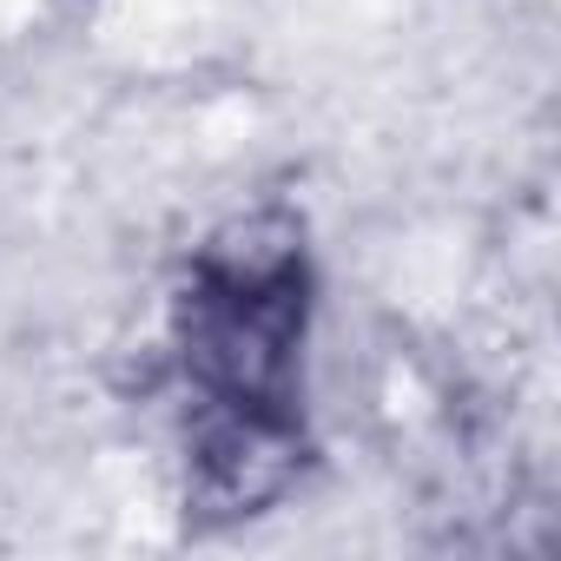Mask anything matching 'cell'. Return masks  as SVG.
<instances>
[{
    "instance_id": "obj_1",
    "label": "cell",
    "mask_w": 561,
    "mask_h": 561,
    "mask_svg": "<svg viewBox=\"0 0 561 561\" xmlns=\"http://www.w3.org/2000/svg\"><path fill=\"white\" fill-rule=\"evenodd\" d=\"M311 264L285 218H244L185 277L172 351L185 383V489L205 515H257L305 469L298 370Z\"/></svg>"
}]
</instances>
